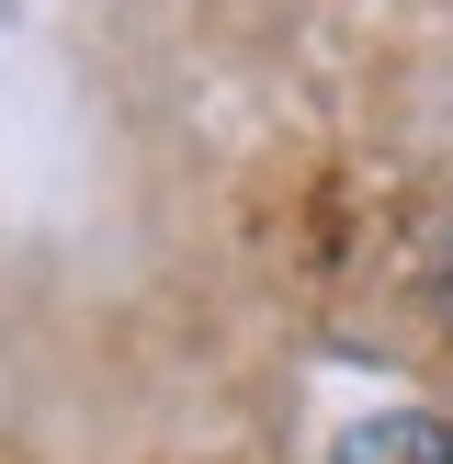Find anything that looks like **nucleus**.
<instances>
[{
	"mask_svg": "<svg viewBox=\"0 0 453 464\" xmlns=\"http://www.w3.org/2000/svg\"><path fill=\"white\" fill-rule=\"evenodd\" d=\"M329 464H453V430L430 420V408H362L329 442Z\"/></svg>",
	"mask_w": 453,
	"mask_h": 464,
	"instance_id": "obj_1",
	"label": "nucleus"
}]
</instances>
